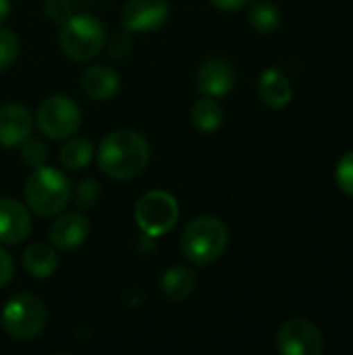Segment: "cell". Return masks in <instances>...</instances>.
Instances as JSON below:
<instances>
[{"instance_id":"cell-25","label":"cell","mask_w":353,"mask_h":355,"mask_svg":"<svg viewBox=\"0 0 353 355\" xmlns=\"http://www.w3.org/2000/svg\"><path fill=\"white\" fill-rule=\"evenodd\" d=\"M100 198V189H98V183L94 179H87V181H81L79 187H77V204L79 208H92Z\"/></svg>"},{"instance_id":"cell-22","label":"cell","mask_w":353,"mask_h":355,"mask_svg":"<svg viewBox=\"0 0 353 355\" xmlns=\"http://www.w3.org/2000/svg\"><path fill=\"white\" fill-rule=\"evenodd\" d=\"M21 156H23V160L29 164V166H33V168H37V166H44V162H46V158H48V148H46V144L42 141V139H33L31 135L21 144Z\"/></svg>"},{"instance_id":"cell-18","label":"cell","mask_w":353,"mask_h":355,"mask_svg":"<svg viewBox=\"0 0 353 355\" xmlns=\"http://www.w3.org/2000/svg\"><path fill=\"white\" fill-rule=\"evenodd\" d=\"M223 121H225V110L216 102V98H210V96L200 98L191 108V123L198 131L212 133L221 129Z\"/></svg>"},{"instance_id":"cell-17","label":"cell","mask_w":353,"mask_h":355,"mask_svg":"<svg viewBox=\"0 0 353 355\" xmlns=\"http://www.w3.org/2000/svg\"><path fill=\"white\" fill-rule=\"evenodd\" d=\"M196 272L189 266H173L169 268L160 279L162 295L171 302H183L187 300L196 289Z\"/></svg>"},{"instance_id":"cell-19","label":"cell","mask_w":353,"mask_h":355,"mask_svg":"<svg viewBox=\"0 0 353 355\" xmlns=\"http://www.w3.org/2000/svg\"><path fill=\"white\" fill-rule=\"evenodd\" d=\"M94 158V146L89 139H69L58 154V160L64 168L69 171H79L83 166H87Z\"/></svg>"},{"instance_id":"cell-5","label":"cell","mask_w":353,"mask_h":355,"mask_svg":"<svg viewBox=\"0 0 353 355\" xmlns=\"http://www.w3.org/2000/svg\"><path fill=\"white\" fill-rule=\"evenodd\" d=\"M58 42L64 56L77 62H85L102 52L106 44V29L94 15H75L62 23Z\"/></svg>"},{"instance_id":"cell-9","label":"cell","mask_w":353,"mask_h":355,"mask_svg":"<svg viewBox=\"0 0 353 355\" xmlns=\"http://www.w3.org/2000/svg\"><path fill=\"white\" fill-rule=\"evenodd\" d=\"M169 15V0H127V4L121 10V23L127 31L148 33L162 27Z\"/></svg>"},{"instance_id":"cell-7","label":"cell","mask_w":353,"mask_h":355,"mask_svg":"<svg viewBox=\"0 0 353 355\" xmlns=\"http://www.w3.org/2000/svg\"><path fill=\"white\" fill-rule=\"evenodd\" d=\"M35 123L50 139H69L81 127V110L69 96H52L37 108Z\"/></svg>"},{"instance_id":"cell-10","label":"cell","mask_w":353,"mask_h":355,"mask_svg":"<svg viewBox=\"0 0 353 355\" xmlns=\"http://www.w3.org/2000/svg\"><path fill=\"white\" fill-rule=\"evenodd\" d=\"M29 233H31L29 210L12 198H2L0 200V243L17 245L25 241Z\"/></svg>"},{"instance_id":"cell-14","label":"cell","mask_w":353,"mask_h":355,"mask_svg":"<svg viewBox=\"0 0 353 355\" xmlns=\"http://www.w3.org/2000/svg\"><path fill=\"white\" fill-rule=\"evenodd\" d=\"M81 89L87 98L92 100H110L119 94L121 89V79L119 75L104 64H96L89 67L83 75H81Z\"/></svg>"},{"instance_id":"cell-26","label":"cell","mask_w":353,"mask_h":355,"mask_svg":"<svg viewBox=\"0 0 353 355\" xmlns=\"http://www.w3.org/2000/svg\"><path fill=\"white\" fill-rule=\"evenodd\" d=\"M131 52V40L127 33H117L110 42H108V54L114 58V60H123L127 58Z\"/></svg>"},{"instance_id":"cell-2","label":"cell","mask_w":353,"mask_h":355,"mask_svg":"<svg viewBox=\"0 0 353 355\" xmlns=\"http://www.w3.org/2000/svg\"><path fill=\"white\" fill-rule=\"evenodd\" d=\"M71 200L67 175L54 166H37L25 181V202L37 216L60 214Z\"/></svg>"},{"instance_id":"cell-23","label":"cell","mask_w":353,"mask_h":355,"mask_svg":"<svg viewBox=\"0 0 353 355\" xmlns=\"http://www.w3.org/2000/svg\"><path fill=\"white\" fill-rule=\"evenodd\" d=\"M335 181L339 189L353 198V152H347L335 168Z\"/></svg>"},{"instance_id":"cell-21","label":"cell","mask_w":353,"mask_h":355,"mask_svg":"<svg viewBox=\"0 0 353 355\" xmlns=\"http://www.w3.org/2000/svg\"><path fill=\"white\" fill-rule=\"evenodd\" d=\"M19 50H21L19 35L10 29L0 27V73L17 60Z\"/></svg>"},{"instance_id":"cell-6","label":"cell","mask_w":353,"mask_h":355,"mask_svg":"<svg viewBox=\"0 0 353 355\" xmlns=\"http://www.w3.org/2000/svg\"><path fill=\"white\" fill-rule=\"evenodd\" d=\"M135 223L148 237L169 233L179 220V204L173 193L154 189L144 193L135 204Z\"/></svg>"},{"instance_id":"cell-13","label":"cell","mask_w":353,"mask_h":355,"mask_svg":"<svg viewBox=\"0 0 353 355\" xmlns=\"http://www.w3.org/2000/svg\"><path fill=\"white\" fill-rule=\"evenodd\" d=\"M87 233H89V223L79 212L60 214L50 225V241L56 250H62V252L77 250L87 239Z\"/></svg>"},{"instance_id":"cell-11","label":"cell","mask_w":353,"mask_h":355,"mask_svg":"<svg viewBox=\"0 0 353 355\" xmlns=\"http://www.w3.org/2000/svg\"><path fill=\"white\" fill-rule=\"evenodd\" d=\"M235 85V69L225 58H208L198 71V92L210 98H223L231 94Z\"/></svg>"},{"instance_id":"cell-27","label":"cell","mask_w":353,"mask_h":355,"mask_svg":"<svg viewBox=\"0 0 353 355\" xmlns=\"http://www.w3.org/2000/svg\"><path fill=\"white\" fill-rule=\"evenodd\" d=\"M12 272H15V262H12L10 254L0 245V287L10 283Z\"/></svg>"},{"instance_id":"cell-15","label":"cell","mask_w":353,"mask_h":355,"mask_svg":"<svg viewBox=\"0 0 353 355\" xmlns=\"http://www.w3.org/2000/svg\"><path fill=\"white\" fill-rule=\"evenodd\" d=\"M258 94L262 98V102L268 108L281 110L285 106H289L291 98H293V89L289 79L285 77L283 71L279 69H266L260 79H258Z\"/></svg>"},{"instance_id":"cell-12","label":"cell","mask_w":353,"mask_h":355,"mask_svg":"<svg viewBox=\"0 0 353 355\" xmlns=\"http://www.w3.org/2000/svg\"><path fill=\"white\" fill-rule=\"evenodd\" d=\"M33 131V114L23 104H6L0 108V146L17 148Z\"/></svg>"},{"instance_id":"cell-1","label":"cell","mask_w":353,"mask_h":355,"mask_svg":"<svg viewBox=\"0 0 353 355\" xmlns=\"http://www.w3.org/2000/svg\"><path fill=\"white\" fill-rule=\"evenodd\" d=\"M150 162L148 139L133 129L108 133L98 148V164L102 173L117 181H129L146 171Z\"/></svg>"},{"instance_id":"cell-4","label":"cell","mask_w":353,"mask_h":355,"mask_svg":"<svg viewBox=\"0 0 353 355\" xmlns=\"http://www.w3.org/2000/svg\"><path fill=\"white\" fill-rule=\"evenodd\" d=\"M46 324H48V310L44 302L31 293L12 295L0 312V327L15 341L35 339L37 335L44 333Z\"/></svg>"},{"instance_id":"cell-24","label":"cell","mask_w":353,"mask_h":355,"mask_svg":"<svg viewBox=\"0 0 353 355\" xmlns=\"http://www.w3.org/2000/svg\"><path fill=\"white\" fill-rule=\"evenodd\" d=\"M44 12L54 23H64L73 17V4L71 0H46Z\"/></svg>"},{"instance_id":"cell-28","label":"cell","mask_w":353,"mask_h":355,"mask_svg":"<svg viewBox=\"0 0 353 355\" xmlns=\"http://www.w3.org/2000/svg\"><path fill=\"white\" fill-rule=\"evenodd\" d=\"M212 6H216L218 10H227V12H233V10H241L243 6H248L252 0H210Z\"/></svg>"},{"instance_id":"cell-3","label":"cell","mask_w":353,"mask_h":355,"mask_svg":"<svg viewBox=\"0 0 353 355\" xmlns=\"http://www.w3.org/2000/svg\"><path fill=\"white\" fill-rule=\"evenodd\" d=\"M229 243V231L216 216L193 218L181 235V252L198 266H206L218 260Z\"/></svg>"},{"instance_id":"cell-16","label":"cell","mask_w":353,"mask_h":355,"mask_svg":"<svg viewBox=\"0 0 353 355\" xmlns=\"http://www.w3.org/2000/svg\"><path fill=\"white\" fill-rule=\"evenodd\" d=\"M23 268L33 279H48V277H52L56 272V268H58L56 248L50 245V243H44V241L31 243L23 252Z\"/></svg>"},{"instance_id":"cell-8","label":"cell","mask_w":353,"mask_h":355,"mask_svg":"<svg viewBox=\"0 0 353 355\" xmlns=\"http://www.w3.org/2000/svg\"><path fill=\"white\" fill-rule=\"evenodd\" d=\"M277 349L283 355H320L325 337L308 318H291L277 333Z\"/></svg>"},{"instance_id":"cell-20","label":"cell","mask_w":353,"mask_h":355,"mask_svg":"<svg viewBox=\"0 0 353 355\" xmlns=\"http://www.w3.org/2000/svg\"><path fill=\"white\" fill-rule=\"evenodd\" d=\"M250 23L260 33H273L281 25V10L270 0H256L250 6Z\"/></svg>"},{"instance_id":"cell-29","label":"cell","mask_w":353,"mask_h":355,"mask_svg":"<svg viewBox=\"0 0 353 355\" xmlns=\"http://www.w3.org/2000/svg\"><path fill=\"white\" fill-rule=\"evenodd\" d=\"M8 12H10V0H0V23H4Z\"/></svg>"}]
</instances>
